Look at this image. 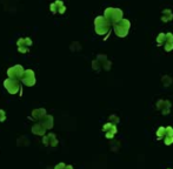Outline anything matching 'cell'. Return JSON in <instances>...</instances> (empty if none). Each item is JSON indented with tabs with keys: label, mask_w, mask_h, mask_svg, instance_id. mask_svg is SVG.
Returning <instances> with one entry per match:
<instances>
[{
	"label": "cell",
	"mask_w": 173,
	"mask_h": 169,
	"mask_svg": "<svg viewBox=\"0 0 173 169\" xmlns=\"http://www.w3.org/2000/svg\"><path fill=\"white\" fill-rule=\"evenodd\" d=\"M65 169H73V167H72V166H66V168Z\"/></svg>",
	"instance_id": "cell-24"
},
{
	"label": "cell",
	"mask_w": 173,
	"mask_h": 169,
	"mask_svg": "<svg viewBox=\"0 0 173 169\" xmlns=\"http://www.w3.org/2000/svg\"><path fill=\"white\" fill-rule=\"evenodd\" d=\"M21 81H22V83H24L25 86H27V87H32V86H34L36 82H37V79H36V74H34V72H33L32 69H27V71H25V73H24L22 77H21Z\"/></svg>",
	"instance_id": "cell-5"
},
{
	"label": "cell",
	"mask_w": 173,
	"mask_h": 169,
	"mask_svg": "<svg viewBox=\"0 0 173 169\" xmlns=\"http://www.w3.org/2000/svg\"><path fill=\"white\" fill-rule=\"evenodd\" d=\"M166 41L173 42V34L172 33H166Z\"/></svg>",
	"instance_id": "cell-20"
},
{
	"label": "cell",
	"mask_w": 173,
	"mask_h": 169,
	"mask_svg": "<svg viewBox=\"0 0 173 169\" xmlns=\"http://www.w3.org/2000/svg\"><path fill=\"white\" fill-rule=\"evenodd\" d=\"M40 123H41L46 129H51V128L53 127V116L46 114L44 117L40 119Z\"/></svg>",
	"instance_id": "cell-8"
},
{
	"label": "cell",
	"mask_w": 173,
	"mask_h": 169,
	"mask_svg": "<svg viewBox=\"0 0 173 169\" xmlns=\"http://www.w3.org/2000/svg\"><path fill=\"white\" fill-rule=\"evenodd\" d=\"M45 115H46V109H44V108H38V109L32 111V117L36 119V120H40Z\"/></svg>",
	"instance_id": "cell-11"
},
{
	"label": "cell",
	"mask_w": 173,
	"mask_h": 169,
	"mask_svg": "<svg viewBox=\"0 0 173 169\" xmlns=\"http://www.w3.org/2000/svg\"><path fill=\"white\" fill-rule=\"evenodd\" d=\"M65 168H66V165H65V163H62V162L58 163L57 166L54 167V169H65Z\"/></svg>",
	"instance_id": "cell-22"
},
{
	"label": "cell",
	"mask_w": 173,
	"mask_h": 169,
	"mask_svg": "<svg viewBox=\"0 0 173 169\" xmlns=\"http://www.w3.org/2000/svg\"><path fill=\"white\" fill-rule=\"evenodd\" d=\"M163 20L164 21H169V20H171V19L173 18V14H172V12L170 11V10H165L164 12H163Z\"/></svg>",
	"instance_id": "cell-13"
},
{
	"label": "cell",
	"mask_w": 173,
	"mask_h": 169,
	"mask_svg": "<svg viewBox=\"0 0 173 169\" xmlns=\"http://www.w3.org/2000/svg\"><path fill=\"white\" fill-rule=\"evenodd\" d=\"M24 73H25V71L21 65H16L7 69V76L11 79H16V80H21Z\"/></svg>",
	"instance_id": "cell-6"
},
{
	"label": "cell",
	"mask_w": 173,
	"mask_h": 169,
	"mask_svg": "<svg viewBox=\"0 0 173 169\" xmlns=\"http://www.w3.org/2000/svg\"><path fill=\"white\" fill-rule=\"evenodd\" d=\"M165 49L169 52V51H172L173 49V42H169V41H166V44H165Z\"/></svg>",
	"instance_id": "cell-17"
},
{
	"label": "cell",
	"mask_w": 173,
	"mask_h": 169,
	"mask_svg": "<svg viewBox=\"0 0 173 169\" xmlns=\"http://www.w3.org/2000/svg\"><path fill=\"white\" fill-rule=\"evenodd\" d=\"M128 28H130V21L126 19H121L120 21L114 24V31L118 37H125L128 32Z\"/></svg>",
	"instance_id": "cell-4"
},
{
	"label": "cell",
	"mask_w": 173,
	"mask_h": 169,
	"mask_svg": "<svg viewBox=\"0 0 173 169\" xmlns=\"http://www.w3.org/2000/svg\"><path fill=\"white\" fill-rule=\"evenodd\" d=\"M166 135L173 136V128H171V127H166Z\"/></svg>",
	"instance_id": "cell-23"
},
{
	"label": "cell",
	"mask_w": 173,
	"mask_h": 169,
	"mask_svg": "<svg viewBox=\"0 0 173 169\" xmlns=\"http://www.w3.org/2000/svg\"><path fill=\"white\" fill-rule=\"evenodd\" d=\"M94 26H96L97 33L99 35H104L110 30V21L105 17H97L94 20Z\"/></svg>",
	"instance_id": "cell-1"
},
{
	"label": "cell",
	"mask_w": 173,
	"mask_h": 169,
	"mask_svg": "<svg viewBox=\"0 0 173 169\" xmlns=\"http://www.w3.org/2000/svg\"><path fill=\"white\" fill-rule=\"evenodd\" d=\"M171 143H173V136L166 135V137H165V145H171Z\"/></svg>",
	"instance_id": "cell-18"
},
{
	"label": "cell",
	"mask_w": 173,
	"mask_h": 169,
	"mask_svg": "<svg viewBox=\"0 0 173 169\" xmlns=\"http://www.w3.org/2000/svg\"><path fill=\"white\" fill-rule=\"evenodd\" d=\"M157 135H158V137L160 139L161 137V135L163 136H166V128H164V127H160L158 131H157Z\"/></svg>",
	"instance_id": "cell-15"
},
{
	"label": "cell",
	"mask_w": 173,
	"mask_h": 169,
	"mask_svg": "<svg viewBox=\"0 0 173 169\" xmlns=\"http://www.w3.org/2000/svg\"><path fill=\"white\" fill-rule=\"evenodd\" d=\"M121 17H123V12H121L119 8L108 7V8L105 10V18L107 19L110 22L117 24L118 21L121 20Z\"/></svg>",
	"instance_id": "cell-2"
},
{
	"label": "cell",
	"mask_w": 173,
	"mask_h": 169,
	"mask_svg": "<svg viewBox=\"0 0 173 169\" xmlns=\"http://www.w3.org/2000/svg\"><path fill=\"white\" fill-rule=\"evenodd\" d=\"M42 143H44L45 146H50V147H56V146L58 145V139H57V136H56L54 134L50 133V134H47L46 136H44V139H42Z\"/></svg>",
	"instance_id": "cell-7"
},
{
	"label": "cell",
	"mask_w": 173,
	"mask_h": 169,
	"mask_svg": "<svg viewBox=\"0 0 173 169\" xmlns=\"http://www.w3.org/2000/svg\"><path fill=\"white\" fill-rule=\"evenodd\" d=\"M54 2H56V5L58 6V13H60V14H64V13L66 12V7H65L64 2H62L61 0H56Z\"/></svg>",
	"instance_id": "cell-12"
},
{
	"label": "cell",
	"mask_w": 173,
	"mask_h": 169,
	"mask_svg": "<svg viewBox=\"0 0 173 169\" xmlns=\"http://www.w3.org/2000/svg\"><path fill=\"white\" fill-rule=\"evenodd\" d=\"M4 87L7 89V92L12 95H16L20 92V83L19 80H16V79H11V77H7L5 81H4Z\"/></svg>",
	"instance_id": "cell-3"
},
{
	"label": "cell",
	"mask_w": 173,
	"mask_h": 169,
	"mask_svg": "<svg viewBox=\"0 0 173 169\" xmlns=\"http://www.w3.org/2000/svg\"><path fill=\"white\" fill-rule=\"evenodd\" d=\"M5 119H6V113H5V111L0 109V121L2 122V121H5Z\"/></svg>",
	"instance_id": "cell-19"
},
{
	"label": "cell",
	"mask_w": 173,
	"mask_h": 169,
	"mask_svg": "<svg viewBox=\"0 0 173 169\" xmlns=\"http://www.w3.org/2000/svg\"><path fill=\"white\" fill-rule=\"evenodd\" d=\"M45 131H46V128H45L41 123H36V125L32 127V133L36 134V135L42 136V135H45Z\"/></svg>",
	"instance_id": "cell-10"
},
{
	"label": "cell",
	"mask_w": 173,
	"mask_h": 169,
	"mask_svg": "<svg viewBox=\"0 0 173 169\" xmlns=\"http://www.w3.org/2000/svg\"><path fill=\"white\" fill-rule=\"evenodd\" d=\"M17 46L18 47H27V48H30L32 46V40L30 38H20L17 41Z\"/></svg>",
	"instance_id": "cell-9"
},
{
	"label": "cell",
	"mask_w": 173,
	"mask_h": 169,
	"mask_svg": "<svg viewBox=\"0 0 173 169\" xmlns=\"http://www.w3.org/2000/svg\"><path fill=\"white\" fill-rule=\"evenodd\" d=\"M158 44L159 45H163V44H166V34L165 33H160L158 35V39H157Z\"/></svg>",
	"instance_id": "cell-14"
},
{
	"label": "cell",
	"mask_w": 173,
	"mask_h": 169,
	"mask_svg": "<svg viewBox=\"0 0 173 169\" xmlns=\"http://www.w3.org/2000/svg\"><path fill=\"white\" fill-rule=\"evenodd\" d=\"M50 10H51V12L52 13H58V6L56 5V2H52L51 5H50Z\"/></svg>",
	"instance_id": "cell-16"
},
{
	"label": "cell",
	"mask_w": 173,
	"mask_h": 169,
	"mask_svg": "<svg viewBox=\"0 0 173 169\" xmlns=\"http://www.w3.org/2000/svg\"><path fill=\"white\" fill-rule=\"evenodd\" d=\"M18 51L20 53H27L30 51V48H27V47H18Z\"/></svg>",
	"instance_id": "cell-21"
}]
</instances>
